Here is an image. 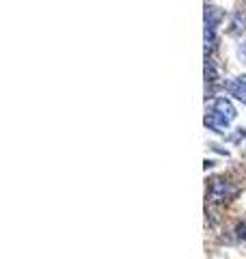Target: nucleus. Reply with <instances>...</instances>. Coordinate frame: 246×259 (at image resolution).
I'll list each match as a JSON object with an SVG mask.
<instances>
[{
  "label": "nucleus",
  "mask_w": 246,
  "mask_h": 259,
  "mask_svg": "<svg viewBox=\"0 0 246 259\" xmlns=\"http://www.w3.org/2000/svg\"><path fill=\"white\" fill-rule=\"evenodd\" d=\"M233 194H235V188H231L227 182L212 180V184H210V197L214 201H227V199H231Z\"/></svg>",
  "instance_id": "obj_1"
},
{
  "label": "nucleus",
  "mask_w": 246,
  "mask_h": 259,
  "mask_svg": "<svg viewBox=\"0 0 246 259\" xmlns=\"http://www.w3.org/2000/svg\"><path fill=\"white\" fill-rule=\"evenodd\" d=\"M235 233H237V238H240L242 242H246V223H242V225H237V229H235Z\"/></svg>",
  "instance_id": "obj_2"
}]
</instances>
